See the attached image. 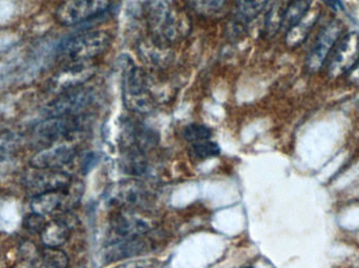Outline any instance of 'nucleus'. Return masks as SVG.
I'll return each mask as SVG.
<instances>
[{
	"label": "nucleus",
	"mask_w": 359,
	"mask_h": 268,
	"mask_svg": "<svg viewBox=\"0 0 359 268\" xmlns=\"http://www.w3.org/2000/svg\"><path fill=\"white\" fill-rule=\"evenodd\" d=\"M359 60V34L352 31L341 36L326 62V73L331 79L347 75Z\"/></svg>",
	"instance_id": "39448f33"
},
{
	"label": "nucleus",
	"mask_w": 359,
	"mask_h": 268,
	"mask_svg": "<svg viewBox=\"0 0 359 268\" xmlns=\"http://www.w3.org/2000/svg\"><path fill=\"white\" fill-rule=\"evenodd\" d=\"M242 268H253L252 267H242Z\"/></svg>",
	"instance_id": "7c9ffc66"
},
{
	"label": "nucleus",
	"mask_w": 359,
	"mask_h": 268,
	"mask_svg": "<svg viewBox=\"0 0 359 268\" xmlns=\"http://www.w3.org/2000/svg\"><path fill=\"white\" fill-rule=\"evenodd\" d=\"M153 192L149 185L137 179L116 183L107 191V199L113 206L121 209L143 208L149 204Z\"/></svg>",
	"instance_id": "1a4fd4ad"
},
{
	"label": "nucleus",
	"mask_w": 359,
	"mask_h": 268,
	"mask_svg": "<svg viewBox=\"0 0 359 268\" xmlns=\"http://www.w3.org/2000/svg\"><path fill=\"white\" fill-rule=\"evenodd\" d=\"M96 69V65L92 61L67 62L50 80V90L60 94L81 87L94 77Z\"/></svg>",
	"instance_id": "6e6552de"
},
{
	"label": "nucleus",
	"mask_w": 359,
	"mask_h": 268,
	"mask_svg": "<svg viewBox=\"0 0 359 268\" xmlns=\"http://www.w3.org/2000/svg\"><path fill=\"white\" fill-rule=\"evenodd\" d=\"M343 29L339 21L333 20L320 31L306 60L309 73H318L325 66L333 48L343 36Z\"/></svg>",
	"instance_id": "9d476101"
},
{
	"label": "nucleus",
	"mask_w": 359,
	"mask_h": 268,
	"mask_svg": "<svg viewBox=\"0 0 359 268\" xmlns=\"http://www.w3.org/2000/svg\"><path fill=\"white\" fill-rule=\"evenodd\" d=\"M72 227L71 219L67 214L55 218L50 223H46L43 231L40 234L42 244L46 248H60L69 240Z\"/></svg>",
	"instance_id": "2eb2a0df"
},
{
	"label": "nucleus",
	"mask_w": 359,
	"mask_h": 268,
	"mask_svg": "<svg viewBox=\"0 0 359 268\" xmlns=\"http://www.w3.org/2000/svg\"><path fill=\"white\" fill-rule=\"evenodd\" d=\"M347 79L350 83L353 84V85L359 86V60L353 67H352L351 71L347 73Z\"/></svg>",
	"instance_id": "cd10ccee"
},
{
	"label": "nucleus",
	"mask_w": 359,
	"mask_h": 268,
	"mask_svg": "<svg viewBox=\"0 0 359 268\" xmlns=\"http://www.w3.org/2000/svg\"><path fill=\"white\" fill-rule=\"evenodd\" d=\"M43 263L55 268H69V257L57 248H46L42 252Z\"/></svg>",
	"instance_id": "5701e85b"
},
{
	"label": "nucleus",
	"mask_w": 359,
	"mask_h": 268,
	"mask_svg": "<svg viewBox=\"0 0 359 268\" xmlns=\"http://www.w3.org/2000/svg\"><path fill=\"white\" fill-rule=\"evenodd\" d=\"M310 10L309 0H291L285 6L282 29H290L297 25Z\"/></svg>",
	"instance_id": "a211bd4d"
},
{
	"label": "nucleus",
	"mask_w": 359,
	"mask_h": 268,
	"mask_svg": "<svg viewBox=\"0 0 359 268\" xmlns=\"http://www.w3.org/2000/svg\"><path fill=\"white\" fill-rule=\"evenodd\" d=\"M221 153L219 146L215 141H210L209 139L207 141H200L192 145L190 149V155L194 160H205L208 158L215 157L219 156Z\"/></svg>",
	"instance_id": "4be33fe9"
},
{
	"label": "nucleus",
	"mask_w": 359,
	"mask_h": 268,
	"mask_svg": "<svg viewBox=\"0 0 359 268\" xmlns=\"http://www.w3.org/2000/svg\"><path fill=\"white\" fill-rule=\"evenodd\" d=\"M149 244L142 237L135 239L113 240L103 253L105 263L115 262L123 259L133 258L147 252Z\"/></svg>",
	"instance_id": "4468645a"
},
{
	"label": "nucleus",
	"mask_w": 359,
	"mask_h": 268,
	"mask_svg": "<svg viewBox=\"0 0 359 268\" xmlns=\"http://www.w3.org/2000/svg\"><path fill=\"white\" fill-rule=\"evenodd\" d=\"M318 18H320V10H309V12L306 14V16L297 25L287 31V45L292 48L301 45L307 39L310 31L313 29Z\"/></svg>",
	"instance_id": "f3484780"
},
{
	"label": "nucleus",
	"mask_w": 359,
	"mask_h": 268,
	"mask_svg": "<svg viewBox=\"0 0 359 268\" xmlns=\"http://www.w3.org/2000/svg\"><path fill=\"white\" fill-rule=\"evenodd\" d=\"M145 10L149 29L161 43L178 41L189 31L187 19L170 0H149Z\"/></svg>",
	"instance_id": "f257e3e1"
},
{
	"label": "nucleus",
	"mask_w": 359,
	"mask_h": 268,
	"mask_svg": "<svg viewBox=\"0 0 359 268\" xmlns=\"http://www.w3.org/2000/svg\"><path fill=\"white\" fill-rule=\"evenodd\" d=\"M114 268H160V263L154 259L130 261Z\"/></svg>",
	"instance_id": "a878e982"
},
{
	"label": "nucleus",
	"mask_w": 359,
	"mask_h": 268,
	"mask_svg": "<svg viewBox=\"0 0 359 268\" xmlns=\"http://www.w3.org/2000/svg\"><path fill=\"white\" fill-rule=\"evenodd\" d=\"M182 135L186 141L196 143L210 139L211 130L202 124H190V125L186 126Z\"/></svg>",
	"instance_id": "b1692460"
},
{
	"label": "nucleus",
	"mask_w": 359,
	"mask_h": 268,
	"mask_svg": "<svg viewBox=\"0 0 359 268\" xmlns=\"http://www.w3.org/2000/svg\"><path fill=\"white\" fill-rule=\"evenodd\" d=\"M76 155V148L72 145L53 146L42 150L31 158L32 168L43 170H58L71 162Z\"/></svg>",
	"instance_id": "ddd939ff"
},
{
	"label": "nucleus",
	"mask_w": 359,
	"mask_h": 268,
	"mask_svg": "<svg viewBox=\"0 0 359 268\" xmlns=\"http://www.w3.org/2000/svg\"><path fill=\"white\" fill-rule=\"evenodd\" d=\"M268 1L269 0H236V17L243 22H250L261 14Z\"/></svg>",
	"instance_id": "6ab92c4d"
},
{
	"label": "nucleus",
	"mask_w": 359,
	"mask_h": 268,
	"mask_svg": "<svg viewBox=\"0 0 359 268\" xmlns=\"http://www.w3.org/2000/svg\"><path fill=\"white\" fill-rule=\"evenodd\" d=\"M23 225H25V230L29 232V233L41 234L44 227H46V220H44V216L32 212L31 214L25 217Z\"/></svg>",
	"instance_id": "393cba45"
},
{
	"label": "nucleus",
	"mask_w": 359,
	"mask_h": 268,
	"mask_svg": "<svg viewBox=\"0 0 359 268\" xmlns=\"http://www.w3.org/2000/svg\"><path fill=\"white\" fill-rule=\"evenodd\" d=\"M96 94L92 88L81 87L58 94L57 99L44 108V115L48 118L74 117L80 115L95 102Z\"/></svg>",
	"instance_id": "0eeeda50"
},
{
	"label": "nucleus",
	"mask_w": 359,
	"mask_h": 268,
	"mask_svg": "<svg viewBox=\"0 0 359 268\" xmlns=\"http://www.w3.org/2000/svg\"><path fill=\"white\" fill-rule=\"evenodd\" d=\"M122 97L126 108L134 113H149L156 106V99L151 94L147 73L130 60L124 67Z\"/></svg>",
	"instance_id": "f03ea898"
},
{
	"label": "nucleus",
	"mask_w": 359,
	"mask_h": 268,
	"mask_svg": "<svg viewBox=\"0 0 359 268\" xmlns=\"http://www.w3.org/2000/svg\"><path fill=\"white\" fill-rule=\"evenodd\" d=\"M73 183V178L67 172L59 170L34 169L25 177V187L32 196L48 192L65 191Z\"/></svg>",
	"instance_id": "f8f14e48"
},
{
	"label": "nucleus",
	"mask_w": 359,
	"mask_h": 268,
	"mask_svg": "<svg viewBox=\"0 0 359 268\" xmlns=\"http://www.w3.org/2000/svg\"><path fill=\"white\" fill-rule=\"evenodd\" d=\"M320 1L334 10H339L343 8V4H341V0H320Z\"/></svg>",
	"instance_id": "c85d7f7f"
},
{
	"label": "nucleus",
	"mask_w": 359,
	"mask_h": 268,
	"mask_svg": "<svg viewBox=\"0 0 359 268\" xmlns=\"http://www.w3.org/2000/svg\"><path fill=\"white\" fill-rule=\"evenodd\" d=\"M39 268H55V267H50V265H46V263H43V265H42V267H39Z\"/></svg>",
	"instance_id": "c756f323"
},
{
	"label": "nucleus",
	"mask_w": 359,
	"mask_h": 268,
	"mask_svg": "<svg viewBox=\"0 0 359 268\" xmlns=\"http://www.w3.org/2000/svg\"><path fill=\"white\" fill-rule=\"evenodd\" d=\"M188 6L196 14L211 16L225 6L227 0H187Z\"/></svg>",
	"instance_id": "412c9836"
},
{
	"label": "nucleus",
	"mask_w": 359,
	"mask_h": 268,
	"mask_svg": "<svg viewBox=\"0 0 359 268\" xmlns=\"http://www.w3.org/2000/svg\"><path fill=\"white\" fill-rule=\"evenodd\" d=\"M111 44V37L104 31L78 34L61 42L58 55L67 62L90 61L104 54Z\"/></svg>",
	"instance_id": "7ed1b4c3"
},
{
	"label": "nucleus",
	"mask_w": 359,
	"mask_h": 268,
	"mask_svg": "<svg viewBox=\"0 0 359 268\" xmlns=\"http://www.w3.org/2000/svg\"><path fill=\"white\" fill-rule=\"evenodd\" d=\"M84 124L81 117L48 118L36 128V135L48 145L61 139H72L81 134Z\"/></svg>",
	"instance_id": "9b49d317"
},
{
	"label": "nucleus",
	"mask_w": 359,
	"mask_h": 268,
	"mask_svg": "<svg viewBox=\"0 0 359 268\" xmlns=\"http://www.w3.org/2000/svg\"><path fill=\"white\" fill-rule=\"evenodd\" d=\"M138 52L141 60L145 62V64L153 67L165 66L172 58L170 48L157 40L141 42L139 44Z\"/></svg>",
	"instance_id": "dca6fc26"
},
{
	"label": "nucleus",
	"mask_w": 359,
	"mask_h": 268,
	"mask_svg": "<svg viewBox=\"0 0 359 268\" xmlns=\"http://www.w3.org/2000/svg\"><path fill=\"white\" fill-rule=\"evenodd\" d=\"M158 225L153 213L139 209H121L111 219L113 240L135 239L151 233Z\"/></svg>",
	"instance_id": "20e7f679"
},
{
	"label": "nucleus",
	"mask_w": 359,
	"mask_h": 268,
	"mask_svg": "<svg viewBox=\"0 0 359 268\" xmlns=\"http://www.w3.org/2000/svg\"><path fill=\"white\" fill-rule=\"evenodd\" d=\"M111 3V0H65L57 8L56 19L67 27L80 24L102 16Z\"/></svg>",
	"instance_id": "423d86ee"
},
{
	"label": "nucleus",
	"mask_w": 359,
	"mask_h": 268,
	"mask_svg": "<svg viewBox=\"0 0 359 268\" xmlns=\"http://www.w3.org/2000/svg\"><path fill=\"white\" fill-rule=\"evenodd\" d=\"M98 162L99 157L96 153L90 152V153L86 154V157L83 158V162H82V170H83L84 173L90 172Z\"/></svg>",
	"instance_id": "bb28decb"
},
{
	"label": "nucleus",
	"mask_w": 359,
	"mask_h": 268,
	"mask_svg": "<svg viewBox=\"0 0 359 268\" xmlns=\"http://www.w3.org/2000/svg\"><path fill=\"white\" fill-rule=\"evenodd\" d=\"M285 6L280 2H274L266 15L265 24H264V34L266 37L271 38L282 29L283 16H284Z\"/></svg>",
	"instance_id": "aec40b11"
}]
</instances>
